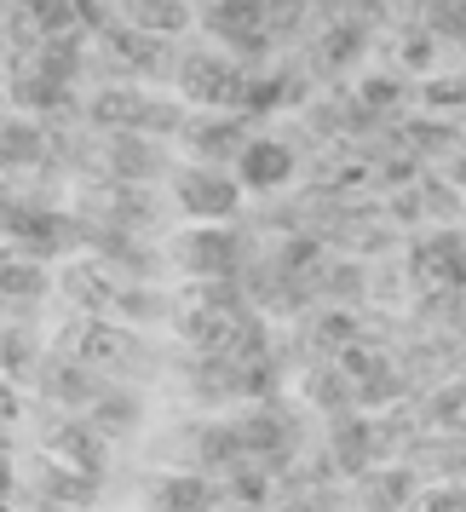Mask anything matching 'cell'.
<instances>
[{
	"label": "cell",
	"instance_id": "4",
	"mask_svg": "<svg viewBox=\"0 0 466 512\" xmlns=\"http://www.w3.org/2000/svg\"><path fill=\"white\" fill-rule=\"evenodd\" d=\"M173 265L185 271V277H196V282H231L236 271H242V236L236 231H225V225H196V231H185V236H173Z\"/></svg>",
	"mask_w": 466,
	"mask_h": 512
},
{
	"label": "cell",
	"instance_id": "21",
	"mask_svg": "<svg viewBox=\"0 0 466 512\" xmlns=\"http://www.w3.org/2000/svg\"><path fill=\"white\" fill-rule=\"evenodd\" d=\"M420 512H466V489L461 484H443L420 495Z\"/></svg>",
	"mask_w": 466,
	"mask_h": 512
},
{
	"label": "cell",
	"instance_id": "13",
	"mask_svg": "<svg viewBox=\"0 0 466 512\" xmlns=\"http://www.w3.org/2000/svg\"><path fill=\"white\" fill-rule=\"evenodd\" d=\"M35 489H41L47 507H70V512H81V507H93L98 501V478L93 472H81V466H70V461H52V455L35 461Z\"/></svg>",
	"mask_w": 466,
	"mask_h": 512
},
{
	"label": "cell",
	"instance_id": "11",
	"mask_svg": "<svg viewBox=\"0 0 466 512\" xmlns=\"http://www.w3.org/2000/svg\"><path fill=\"white\" fill-rule=\"evenodd\" d=\"M104 167L116 173V185H150V179L173 173L162 139H139V133H110V144H104Z\"/></svg>",
	"mask_w": 466,
	"mask_h": 512
},
{
	"label": "cell",
	"instance_id": "1",
	"mask_svg": "<svg viewBox=\"0 0 466 512\" xmlns=\"http://www.w3.org/2000/svg\"><path fill=\"white\" fill-rule=\"evenodd\" d=\"M93 121L110 133H139V139H179L185 133V104L179 98H156L144 87H110L93 98Z\"/></svg>",
	"mask_w": 466,
	"mask_h": 512
},
{
	"label": "cell",
	"instance_id": "25",
	"mask_svg": "<svg viewBox=\"0 0 466 512\" xmlns=\"http://www.w3.org/2000/svg\"><path fill=\"white\" fill-rule=\"evenodd\" d=\"M0 512H12V501H0Z\"/></svg>",
	"mask_w": 466,
	"mask_h": 512
},
{
	"label": "cell",
	"instance_id": "24",
	"mask_svg": "<svg viewBox=\"0 0 466 512\" xmlns=\"http://www.w3.org/2000/svg\"><path fill=\"white\" fill-rule=\"evenodd\" d=\"M35 512H70V507H47V501H41V507H35Z\"/></svg>",
	"mask_w": 466,
	"mask_h": 512
},
{
	"label": "cell",
	"instance_id": "22",
	"mask_svg": "<svg viewBox=\"0 0 466 512\" xmlns=\"http://www.w3.org/2000/svg\"><path fill=\"white\" fill-rule=\"evenodd\" d=\"M18 420H24V397L12 392V380L0 374V438H6V432H12Z\"/></svg>",
	"mask_w": 466,
	"mask_h": 512
},
{
	"label": "cell",
	"instance_id": "2",
	"mask_svg": "<svg viewBox=\"0 0 466 512\" xmlns=\"http://www.w3.org/2000/svg\"><path fill=\"white\" fill-rule=\"evenodd\" d=\"M173 87H179V104H202V110H236V116H242L248 75L236 70L225 52L196 47V52H179V64H173Z\"/></svg>",
	"mask_w": 466,
	"mask_h": 512
},
{
	"label": "cell",
	"instance_id": "16",
	"mask_svg": "<svg viewBox=\"0 0 466 512\" xmlns=\"http://www.w3.org/2000/svg\"><path fill=\"white\" fill-rule=\"evenodd\" d=\"M12 236H18V254L52 259L58 248H70L81 231H75L64 213H18V219H12Z\"/></svg>",
	"mask_w": 466,
	"mask_h": 512
},
{
	"label": "cell",
	"instance_id": "23",
	"mask_svg": "<svg viewBox=\"0 0 466 512\" xmlns=\"http://www.w3.org/2000/svg\"><path fill=\"white\" fill-rule=\"evenodd\" d=\"M18 495V472H12V461L0 455V501H12Z\"/></svg>",
	"mask_w": 466,
	"mask_h": 512
},
{
	"label": "cell",
	"instance_id": "3",
	"mask_svg": "<svg viewBox=\"0 0 466 512\" xmlns=\"http://www.w3.org/2000/svg\"><path fill=\"white\" fill-rule=\"evenodd\" d=\"M173 202H179V213H185V219L225 225V219L242 208V185H236L231 167L190 162V167H173Z\"/></svg>",
	"mask_w": 466,
	"mask_h": 512
},
{
	"label": "cell",
	"instance_id": "5",
	"mask_svg": "<svg viewBox=\"0 0 466 512\" xmlns=\"http://www.w3.org/2000/svg\"><path fill=\"white\" fill-rule=\"evenodd\" d=\"M58 351L75 357V363H87L93 374H121V369H133V363L144 357L139 340H133V328L110 323V317H87V323H75L70 334L58 340Z\"/></svg>",
	"mask_w": 466,
	"mask_h": 512
},
{
	"label": "cell",
	"instance_id": "8",
	"mask_svg": "<svg viewBox=\"0 0 466 512\" xmlns=\"http://www.w3.org/2000/svg\"><path fill=\"white\" fill-rule=\"evenodd\" d=\"M236 185L242 190H259V196H277L288 179H294V144L282 139H265V133H254V139L242 144V156L231 162Z\"/></svg>",
	"mask_w": 466,
	"mask_h": 512
},
{
	"label": "cell",
	"instance_id": "6",
	"mask_svg": "<svg viewBox=\"0 0 466 512\" xmlns=\"http://www.w3.org/2000/svg\"><path fill=\"white\" fill-rule=\"evenodd\" d=\"M35 386H41V397H47L52 409H64V415H87L98 397H104V374H93L87 363H75V357H47L41 369H35Z\"/></svg>",
	"mask_w": 466,
	"mask_h": 512
},
{
	"label": "cell",
	"instance_id": "12",
	"mask_svg": "<svg viewBox=\"0 0 466 512\" xmlns=\"http://www.w3.org/2000/svg\"><path fill=\"white\" fill-rule=\"evenodd\" d=\"M202 24H208L219 41H231V47L259 52L265 35H271V12H265V0H213L208 12H202Z\"/></svg>",
	"mask_w": 466,
	"mask_h": 512
},
{
	"label": "cell",
	"instance_id": "20",
	"mask_svg": "<svg viewBox=\"0 0 466 512\" xmlns=\"http://www.w3.org/2000/svg\"><path fill=\"white\" fill-rule=\"evenodd\" d=\"M403 489H409V472H374L363 478V501H369V512H397V501H403Z\"/></svg>",
	"mask_w": 466,
	"mask_h": 512
},
{
	"label": "cell",
	"instance_id": "7",
	"mask_svg": "<svg viewBox=\"0 0 466 512\" xmlns=\"http://www.w3.org/2000/svg\"><path fill=\"white\" fill-rule=\"evenodd\" d=\"M139 495L150 512H219V484L208 472H150Z\"/></svg>",
	"mask_w": 466,
	"mask_h": 512
},
{
	"label": "cell",
	"instance_id": "9",
	"mask_svg": "<svg viewBox=\"0 0 466 512\" xmlns=\"http://www.w3.org/2000/svg\"><path fill=\"white\" fill-rule=\"evenodd\" d=\"M185 150L196 156V162H208V167H231L236 156H242V144L254 139L248 133V121L236 116V110H213V116L202 121H185Z\"/></svg>",
	"mask_w": 466,
	"mask_h": 512
},
{
	"label": "cell",
	"instance_id": "18",
	"mask_svg": "<svg viewBox=\"0 0 466 512\" xmlns=\"http://www.w3.org/2000/svg\"><path fill=\"white\" fill-rule=\"evenodd\" d=\"M64 282H70V300L75 305H93V311H110V305H116V294H121V282H110V271H104V265H75Z\"/></svg>",
	"mask_w": 466,
	"mask_h": 512
},
{
	"label": "cell",
	"instance_id": "15",
	"mask_svg": "<svg viewBox=\"0 0 466 512\" xmlns=\"http://www.w3.org/2000/svg\"><path fill=\"white\" fill-rule=\"evenodd\" d=\"M127 29H139V35H156V41H173V35H185L190 29V0H121L116 12Z\"/></svg>",
	"mask_w": 466,
	"mask_h": 512
},
{
	"label": "cell",
	"instance_id": "10",
	"mask_svg": "<svg viewBox=\"0 0 466 512\" xmlns=\"http://www.w3.org/2000/svg\"><path fill=\"white\" fill-rule=\"evenodd\" d=\"M41 455H52V461H70V466H81V472L104 478V466H110V443L98 438L81 415H64V420H52L47 432H41Z\"/></svg>",
	"mask_w": 466,
	"mask_h": 512
},
{
	"label": "cell",
	"instance_id": "19",
	"mask_svg": "<svg viewBox=\"0 0 466 512\" xmlns=\"http://www.w3.org/2000/svg\"><path fill=\"white\" fill-rule=\"evenodd\" d=\"M35 334L29 328H0V374L18 380V374H35Z\"/></svg>",
	"mask_w": 466,
	"mask_h": 512
},
{
	"label": "cell",
	"instance_id": "17",
	"mask_svg": "<svg viewBox=\"0 0 466 512\" xmlns=\"http://www.w3.org/2000/svg\"><path fill=\"white\" fill-rule=\"evenodd\" d=\"M47 300V265L29 254H0V305Z\"/></svg>",
	"mask_w": 466,
	"mask_h": 512
},
{
	"label": "cell",
	"instance_id": "14",
	"mask_svg": "<svg viewBox=\"0 0 466 512\" xmlns=\"http://www.w3.org/2000/svg\"><path fill=\"white\" fill-rule=\"evenodd\" d=\"M87 426H93L98 438L110 443H127L133 432H139V420H144V403H139V392H127V386H104V397H98L93 409H87Z\"/></svg>",
	"mask_w": 466,
	"mask_h": 512
}]
</instances>
